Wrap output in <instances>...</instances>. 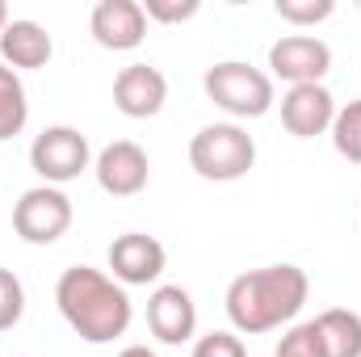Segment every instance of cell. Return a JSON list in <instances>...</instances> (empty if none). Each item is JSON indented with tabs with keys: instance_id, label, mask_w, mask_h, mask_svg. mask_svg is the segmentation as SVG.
<instances>
[{
	"instance_id": "1",
	"label": "cell",
	"mask_w": 361,
	"mask_h": 357,
	"mask_svg": "<svg viewBox=\"0 0 361 357\" xmlns=\"http://www.w3.org/2000/svg\"><path fill=\"white\" fill-rule=\"evenodd\" d=\"M55 303H59V315L68 320V328L80 341H89V345L118 341L130 328V315H135L126 290L109 273L89 269V265H72V269L59 273Z\"/></svg>"
},
{
	"instance_id": "2",
	"label": "cell",
	"mask_w": 361,
	"mask_h": 357,
	"mask_svg": "<svg viewBox=\"0 0 361 357\" xmlns=\"http://www.w3.org/2000/svg\"><path fill=\"white\" fill-rule=\"evenodd\" d=\"M307 294H311V282L298 265H265L252 273H240L227 286V315H231L235 332L265 337L302 311Z\"/></svg>"
},
{
	"instance_id": "3",
	"label": "cell",
	"mask_w": 361,
	"mask_h": 357,
	"mask_svg": "<svg viewBox=\"0 0 361 357\" xmlns=\"http://www.w3.org/2000/svg\"><path fill=\"white\" fill-rule=\"evenodd\" d=\"M189 164L202 181H240L248 177V169L257 164V143L244 126L235 122H214V126H202L193 139H189Z\"/></svg>"
},
{
	"instance_id": "4",
	"label": "cell",
	"mask_w": 361,
	"mask_h": 357,
	"mask_svg": "<svg viewBox=\"0 0 361 357\" xmlns=\"http://www.w3.org/2000/svg\"><path fill=\"white\" fill-rule=\"evenodd\" d=\"M202 89H206V97L223 114H231V118H265L273 109V80L261 68L240 63V59L214 63L202 76Z\"/></svg>"
},
{
	"instance_id": "5",
	"label": "cell",
	"mask_w": 361,
	"mask_h": 357,
	"mask_svg": "<svg viewBox=\"0 0 361 357\" xmlns=\"http://www.w3.org/2000/svg\"><path fill=\"white\" fill-rule=\"evenodd\" d=\"M72 227V198L55 185H34L13 206V231L25 244H55Z\"/></svg>"
},
{
	"instance_id": "6",
	"label": "cell",
	"mask_w": 361,
	"mask_h": 357,
	"mask_svg": "<svg viewBox=\"0 0 361 357\" xmlns=\"http://www.w3.org/2000/svg\"><path fill=\"white\" fill-rule=\"evenodd\" d=\"M89 160H92L89 139L76 126H47L30 143V169L47 181V185H55V189L80 177L89 169Z\"/></svg>"
},
{
	"instance_id": "7",
	"label": "cell",
	"mask_w": 361,
	"mask_h": 357,
	"mask_svg": "<svg viewBox=\"0 0 361 357\" xmlns=\"http://www.w3.org/2000/svg\"><path fill=\"white\" fill-rule=\"evenodd\" d=\"M269 68L273 76L290 80L294 85H319L332 68V47L324 38H311V34H286L269 47Z\"/></svg>"
},
{
	"instance_id": "8",
	"label": "cell",
	"mask_w": 361,
	"mask_h": 357,
	"mask_svg": "<svg viewBox=\"0 0 361 357\" xmlns=\"http://www.w3.org/2000/svg\"><path fill=\"white\" fill-rule=\"evenodd\" d=\"M92 173H97V185H101L109 198H135V193L147 189L152 164H147V152H143L139 143L118 139V143H109V147L97 156Z\"/></svg>"
},
{
	"instance_id": "9",
	"label": "cell",
	"mask_w": 361,
	"mask_h": 357,
	"mask_svg": "<svg viewBox=\"0 0 361 357\" xmlns=\"http://www.w3.org/2000/svg\"><path fill=\"white\" fill-rule=\"evenodd\" d=\"M164 265H169V253L156 236L126 231L109 244V269H114L118 286H147L164 273Z\"/></svg>"
},
{
	"instance_id": "10",
	"label": "cell",
	"mask_w": 361,
	"mask_h": 357,
	"mask_svg": "<svg viewBox=\"0 0 361 357\" xmlns=\"http://www.w3.org/2000/svg\"><path fill=\"white\" fill-rule=\"evenodd\" d=\"M89 30L105 51H135L147 38V13L139 0H101L92 4Z\"/></svg>"
},
{
	"instance_id": "11",
	"label": "cell",
	"mask_w": 361,
	"mask_h": 357,
	"mask_svg": "<svg viewBox=\"0 0 361 357\" xmlns=\"http://www.w3.org/2000/svg\"><path fill=\"white\" fill-rule=\"evenodd\" d=\"M169 101V80L152 63H130L114 80V105L126 118H156Z\"/></svg>"
},
{
	"instance_id": "12",
	"label": "cell",
	"mask_w": 361,
	"mask_h": 357,
	"mask_svg": "<svg viewBox=\"0 0 361 357\" xmlns=\"http://www.w3.org/2000/svg\"><path fill=\"white\" fill-rule=\"evenodd\" d=\"M147 328L164 345H185L197 332V307L185 286H160L147 298Z\"/></svg>"
},
{
	"instance_id": "13",
	"label": "cell",
	"mask_w": 361,
	"mask_h": 357,
	"mask_svg": "<svg viewBox=\"0 0 361 357\" xmlns=\"http://www.w3.org/2000/svg\"><path fill=\"white\" fill-rule=\"evenodd\" d=\"M332 118H336V101L324 85H294L281 97V126L294 139H315L332 131Z\"/></svg>"
},
{
	"instance_id": "14",
	"label": "cell",
	"mask_w": 361,
	"mask_h": 357,
	"mask_svg": "<svg viewBox=\"0 0 361 357\" xmlns=\"http://www.w3.org/2000/svg\"><path fill=\"white\" fill-rule=\"evenodd\" d=\"M51 55H55V42H51V34L38 21H8L0 30V59H4V68L34 72V68H47Z\"/></svg>"
},
{
	"instance_id": "15",
	"label": "cell",
	"mask_w": 361,
	"mask_h": 357,
	"mask_svg": "<svg viewBox=\"0 0 361 357\" xmlns=\"http://www.w3.org/2000/svg\"><path fill=\"white\" fill-rule=\"evenodd\" d=\"M315 328L324 337V353L328 357H361V315L349 307H332L324 315H315Z\"/></svg>"
},
{
	"instance_id": "16",
	"label": "cell",
	"mask_w": 361,
	"mask_h": 357,
	"mask_svg": "<svg viewBox=\"0 0 361 357\" xmlns=\"http://www.w3.org/2000/svg\"><path fill=\"white\" fill-rule=\"evenodd\" d=\"M30 122V101H25V85L13 68L0 63V139L21 135V126Z\"/></svg>"
},
{
	"instance_id": "17",
	"label": "cell",
	"mask_w": 361,
	"mask_h": 357,
	"mask_svg": "<svg viewBox=\"0 0 361 357\" xmlns=\"http://www.w3.org/2000/svg\"><path fill=\"white\" fill-rule=\"evenodd\" d=\"M328 135H332V147H336L349 164H361V101H349L345 109H336Z\"/></svg>"
},
{
	"instance_id": "18",
	"label": "cell",
	"mask_w": 361,
	"mask_h": 357,
	"mask_svg": "<svg viewBox=\"0 0 361 357\" xmlns=\"http://www.w3.org/2000/svg\"><path fill=\"white\" fill-rule=\"evenodd\" d=\"M277 357H328L315 320H311V324H294V328L277 341Z\"/></svg>"
},
{
	"instance_id": "19",
	"label": "cell",
	"mask_w": 361,
	"mask_h": 357,
	"mask_svg": "<svg viewBox=\"0 0 361 357\" xmlns=\"http://www.w3.org/2000/svg\"><path fill=\"white\" fill-rule=\"evenodd\" d=\"M273 8H277V17L290 21V25H319V21H328V17L336 13L332 0H277Z\"/></svg>"
},
{
	"instance_id": "20",
	"label": "cell",
	"mask_w": 361,
	"mask_h": 357,
	"mask_svg": "<svg viewBox=\"0 0 361 357\" xmlns=\"http://www.w3.org/2000/svg\"><path fill=\"white\" fill-rule=\"evenodd\" d=\"M21 311H25V290L13 269L0 265V332H8L21 320Z\"/></svg>"
},
{
	"instance_id": "21",
	"label": "cell",
	"mask_w": 361,
	"mask_h": 357,
	"mask_svg": "<svg viewBox=\"0 0 361 357\" xmlns=\"http://www.w3.org/2000/svg\"><path fill=\"white\" fill-rule=\"evenodd\" d=\"M193 357H248V349L235 332H206L193 341Z\"/></svg>"
},
{
	"instance_id": "22",
	"label": "cell",
	"mask_w": 361,
	"mask_h": 357,
	"mask_svg": "<svg viewBox=\"0 0 361 357\" xmlns=\"http://www.w3.org/2000/svg\"><path fill=\"white\" fill-rule=\"evenodd\" d=\"M197 0H143V13L147 21H164V25H177V21H189L197 17Z\"/></svg>"
},
{
	"instance_id": "23",
	"label": "cell",
	"mask_w": 361,
	"mask_h": 357,
	"mask_svg": "<svg viewBox=\"0 0 361 357\" xmlns=\"http://www.w3.org/2000/svg\"><path fill=\"white\" fill-rule=\"evenodd\" d=\"M118 357H156V353H152L147 345H130V349H122Z\"/></svg>"
},
{
	"instance_id": "24",
	"label": "cell",
	"mask_w": 361,
	"mask_h": 357,
	"mask_svg": "<svg viewBox=\"0 0 361 357\" xmlns=\"http://www.w3.org/2000/svg\"><path fill=\"white\" fill-rule=\"evenodd\" d=\"M4 25H8V4L0 0V30H4Z\"/></svg>"
}]
</instances>
